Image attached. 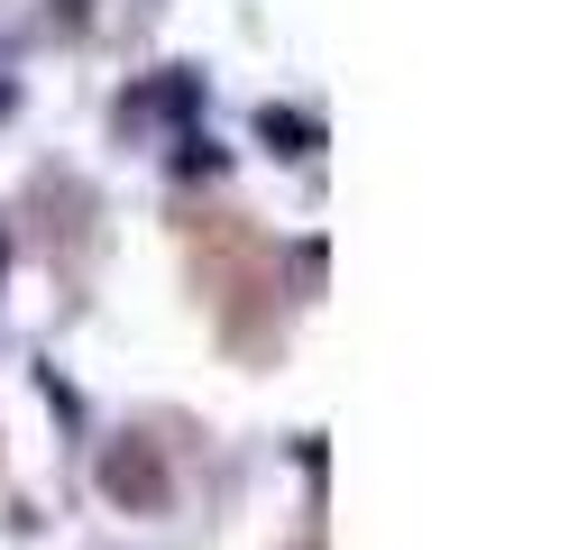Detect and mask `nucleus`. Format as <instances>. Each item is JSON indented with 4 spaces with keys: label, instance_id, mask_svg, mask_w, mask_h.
<instances>
[{
    "label": "nucleus",
    "instance_id": "2",
    "mask_svg": "<svg viewBox=\"0 0 569 550\" xmlns=\"http://www.w3.org/2000/svg\"><path fill=\"white\" fill-rule=\"evenodd\" d=\"M258 138L276 147V157H312V147H322V129H312L303 110H276V101L258 110Z\"/></svg>",
    "mask_w": 569,
    "mask_h": 550
},
{
    "label": "nucleus",
    "instance_id": "3",
    "mask_svg": "<svg viewBox=\"0 0 569 550\" xmlns=\"http://www.w3.org/2000/svg\"><path fill=\"white\" fill-rule=\"evenodd\" d=\"M0 110H10V92H0Z\"/></svg>",
    "mask_w": 569,
    "mask_h": 550
},
{
    "label": "nucleus",
    "instance_id": "1",
    "mask_svg": "<svg viewBox=\"0 0 569 550\" xmlns=\"http://www.w3.org/2000/svg\"><path fill=\"white\" fill-rule=\"evenodd\" d=\"M101 487H111L120 504H166V468H157V450H148V440H129V450H111V459H101Z\"/></svg>",
    "mask_w": 569,
    "mask_h": 550
}]
</instances>
